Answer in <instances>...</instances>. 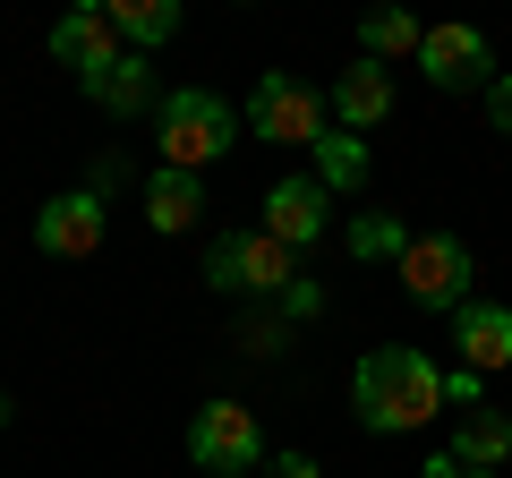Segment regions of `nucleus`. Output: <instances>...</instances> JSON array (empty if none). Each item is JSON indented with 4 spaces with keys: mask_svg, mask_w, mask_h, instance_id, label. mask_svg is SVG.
I'll return each instance as SVG.
<instances>
[{
    "mask_svg": "<svg viewBox=\"0 0 512 478\" xmlns=\"http://www.w3.org/2000/svg\"><path fill=\"white\" fill-rule=\"evenodd\" d=\"M265 478H325V461H316V453H282Z\"/></svg>",
    "mask_w": 512,
    "mask_h": 478,
    "instance_id": "nucleus-24",
    "label": "nucleus"
},
{
    "mask_svg": "<svg viewBox=\"0 0 512 478\" xmlns=\"http://www.w3.org/2000/svg\"><path fill=\"white\" fill-rule=\"evenodd\" d=\"M146 231H163V239H180V231H197V214H205V188H197V171H146Z\"/></svg>",
    "mask_w": 512,
    "mask_h": 478,
    "instance_id": "nucleus-14",
    "label": "nucleus"
},
{
    "mask_svg": "<svg viewBox=\"0 0 512 478\" xmlns=\"http://www.w3.org/2000/svg\"><path fill=\"white\" fill-rule=\"evenodd\" d=\"M188 461H197L205 478H248V470H265V427H256V410L248 402H205L197 419H188Z\"/></svg>",
    "mask_w": 512,
    "mask_h": 478,
    "instance_id": "nucleus-5",
    "label": "nucleus"
},
{
    "mask_svg": "<svg viewBox=\"0 0 512 478\" xmlns=\"http://www.w3.org/2000/svg\"><path fill=\"white\" fill-rule=\"evenodd\" d=\"M350 410H359L367 436H419L444 410V368L427 350H410V342H384V350H367L359 376H350Z\"/></svg>",
    "mask_w": 512,
    "mask_h": 478,
    "instance_id": "nucleus-1",
    "label": "nucleus"
},
{
    "mask_svg": "<svg viewBox=\"0 0 512 478\" xmlns=\"http://www.w3.org/2000/svg\"><path fill=\"white\" fill-rule=\"evenodd\" d=\"M120 52H128V43H120V26H111V9H69V18L52 26V60H60V69H77V86L103 77Z\"/></svg>",
    "mask_w": 512,
    "mask_h": 478,
    "instance_id": "nucleus-10",
    "label": "nucleus"
},
{
    "mask_svg": "<svg viewBox=\"0 0 512 478\" xmlns=\"http://www.w3.org/2000/svg\"><path fill=\"white\" fill-rule=\"evenodd\" d=\"M419 69H427V86H444V94L495 86V52H487L478 26H427L419 35Z\"/></svg>",
    "mask_w": 512,
    "mask_h": 478,
    "instance_id": "nucleus-8",
    "label": "nucleus"
},
{
    "mask_svg": "<svg viewBox=\"0 0 512 478\" xmlns=\"http://www.w3.org/2000/svg\"><path fill=\"white\" fill-rule=\"evenodd\" d=\"M154 146H163V171H205L239 146V111L214 86H180L154 111Z\"/></svg>",
    "mask_w": 512,
    "mask_h": 478,
    "instance_id": "nucleus-2",
    "label": "nucleus"
},
{
    "mask_svg": "<svg viewBox=\"0 0 512 478\" xmlns=\"http://www.w3.org/2000/svg\"><path fill=\"white\" fill-rule=\"evenodd\" d=\"M419 35L427 26L410 18V9H376V18H359V60H419Z\"/></svg>",
    "mask_w": 512,
    "mask_h": 478,
    "instance_id": "nucleus-18",
    "label": "nucleus"
},
{
    "mask_svg": "<svg viewBox=\"0 0 512 478\" xmlns=\"http://www.w3.org/2000/svg\"><path fill=\"white\" fill-rule=\"evenodd\" d=\"M410 239H419V231H410L402 214H359V222L342 231V248H350L359 265H402V257H410Z\"/></svg>",
    "mask_w": 512,
    "mask_h": 478,
    "instance_id": "nucleus-17",
    "label": "nucleus"
},
{
    "mask_svg": "<svg viewBox=\"0 0 512 478\" xmlns=\"http://www.w3.org/2000/svg\"><path fill=\"white\" fill-rule=\"evenodd\" d=\"M325 111H333V129H350V137H367L393 111V69H376V60H350L342 77H333V94H325Z\"/></svg>",
    "mask_w": 512,
    "mask_h": 478,
    "instance_id": "nucleus-11",
    "label": "nucleus"
},
{
    "mask_svg": "<svg viewBox=\"0 0 512 478\" xmlns=\"http://www.w3.org/2000/svg\"><path fill=\"white\" fill-rule=\"evenodd\" d=\"M453 342H461V368H478V376L512 368V308L504 299H470L453 316Z\"/></svg>",
    "mask_w": 512,
    "mask_h": 478,
    "instance_id": "nucleus-12",
    "label": "nucleus"
},
{
    "mask_svg": "<svg viewBox=\"0 0 512 478\" xmlns=\"http://www.w3.org/2000/svg\"><path fill=\"white\" fill-rule=\"evenodd\" d=\"M282 316H291V325H316V316H325V291H316V282L299 274L291 291H282Z\"/></svg>",
    "mask_w": 512,
    "mask_h": 478,
    "instance_id": "nucleus-22",
    "label": "nucleus"
},
{
    "mask_svg": "<svg viewBox=\"0 0 512 478\" xmlns=\"http://www.w3.org/2000/svg\"><path fill=\"white\" fill-rule=\"evenodd\" d=\"M393 274H402V291L419 299V308L461 316V308H470V239H453V231H419V239H410V257L393 265Z\"/></svg>",
    "mask_w": 512,
    "mask_h": 478,
    "instance_id": "nucleus-6",
    "label": "nucleus"
},
{
    "mask_svg": "<svg viewBox=\"0 0 512 478\" xmlns=\"http://www.w3.org/2000/svg\"><path fill=\"white\" fill-rule=\"evenodd\" d=\"M111 26H120L128 52H163L171 35H180V0H111Z\"/></svg>",
    "mask_w": 512,
    "mask_h": 478,
    "instance_id": "nucleus-15",
    "label": "nucleus"
},
{
    "mask_svg": "<svg viewBox=\"0 0 512 478\" xmlns=\"http://www.w3.org/2000/svg\"><path fill=\"white\" fill-rule=\"evenodd\" d=\"M0 427H9V393H0Z\"/></svg>",
    "mask_w": 512,
    "mask_h": 478,
    "instance_id": "nucleus-26",
    "label": "nucleus"
},
{
    "mask_svg": "<svg viewBox=\"0 0 512 478\" xmlns=\"http://www.w3.org/2000/svg\"><path fill=\"white\" fill-rule=\"evenodd\" d=\"M487 120H495V137H512V69L487 86Z\"/></svg>",
    "mask_w": 512,
    "mask_h": 478,
    "instance_id": "nucleus-23",
    "label": "nucleus"
},
{
    "mask_svg": "<svg viewBox=\"0 0 512 478\" xmlns=\"http://www.w3.org/2000/svg\"><path fill=\"white\" fill-rule=\"evenodd\" d=\"M86 103L111 111V120H137V111H154V60H146V52H120L103 77H86Z\"/></svg>",
    "mask_w": 512,
    "mask_h": 478,
    "instance_id": "nucleus-13",
    "label": "nucleus"
},
{
    "mask_svg": "<svg viewBox=\"0 0 512 478\" xmlns=\"http://www.w3.org/2000/svg\"><path fill=\"white\" fill-rule=\"evenodd\" d=\"M453 461L461 470H504L512 461V419L504 410H470V419L453 427Z\"/></svg>",
    "mask_w": 512,
    "mask_h": 478,
    "instance_id": "nucleus-16",
    "label": "nucleus"
},
{
    "mask_svg": "<svg viewBox=\"0 0 512 478\" xmlns=\"http://www.w3.org/2000/svg\"><path fill=\"white\" fill-rule=\"evenodd\" d=\"M453 478H504V470H453Z\"/></svg>",
    "mask_w": 512,
    "mask_h": 478,
    "instance_id": "nucleus-25",
    "label": "nucleus"
},
{
    "mask_svg": "<svg viewBox=\"0 0 512 478\" xmlns=\"http://www.w3.org/2000/svg\"><path fill=\"white\" fill-rule=\"evenodd\" d=\"M248 137H265V146H291V154H316L333 137V111H325V94L316 86H299V77H256V94H248Z\"/></svg>",
    "mask_w": 512,
    "mask_h": 478,
    "instance_id": "nucleus-4",
    "label": "nucleus"
},
{
    "mask_svg": "<svg viewBox=\"0 0 512 478\" xmlns=\"http://www.w3.org/2000/svg\"><path fill=\"white\" fill-rule=\"evenodd\" d=\"M265 231H274L282 248H299V257H308L316 239L333 231V188L316 180V171H291V180H274V188H265Z\"/></svg>",
    "mask_w": 512,
    "mask_h": 478,
    "instance_id": "nucleus-7",
    "label": "nucleus"
},
{
    "mask_svg": "<svg viewBox=\"0 0 512 478\" xmlns=\"http://www.w3.org/2000/svg\"><path fill=\"white\" fill-rule=\"evenodd\" d=\"M444 402H453L461 419H470V410H487V376H478V368H444Z\"/></svg>",
    "mask_w": 512,
    "mask_h": 478,
    "instance_id": "nucleus-21",
    "label": "nucleus"
},
{
    "mask_svg": "<svg viewBox=\"0 0 512 478\" xmlns=\"http://www.w3.org/2000/svg\"><path fill=\"white\" fill-rule=\"evenodd\" d=\"M239 350H248V359H274L282 342H291V316H282V299H265V308H248L239 316V333H231Z\"/></svg>",
    "mask_w": 512,
    "mask_h": 478,
    "instance_id": "nucleus-20",
    "label": "nucleus"
},
{
    "mask_svg": "<svg viewBox=\"0 0 512 478\" xmlns=\"http://www.w3.org/2000/svg\"><path fill=\"white\" fill-rule=\"evenodd\" d=\"M103 231H111V214H103L94 188H60L52 205H35V248L43 257H94Z\"/></svg>",
    "mask_w": 512,
    "mask_h": 478,
    "instance_id": "nucleus-9",
    "label": "nucleus"
},
{
    "mask_svg": "<svg viewBox=\"0 0 512 478\" xmlns=\"http://www.w3.org/2000/svg\"><path fill=\"white\" fill-rule=\"evenodd\" d=\"M316 180H325L333 197H359V188H367V137L333 129L325 146H316Z\"/></svg>",
    "mask_w": 512,
    "mask_h": 478,
    "instance_id": "nucleus-19",
    "label": "nucleus"
},
{
    "mask_svg": "<svg viewBox=\"0 0 512 478\" xmlns=\"http://www.w3.org/2000/svg\"><path fill=\"white\" fill-rule=\"evenodd\" d=\"M291 282H299V248H282L265 222L256 231H222L205 248V291H222V299H282Z\"/></svg>",
    "mask_w": 512,
    "mask_h": 478,
    "instance_id": "nucleus-3",
    "label": "nucleus"
}]
</instances>
